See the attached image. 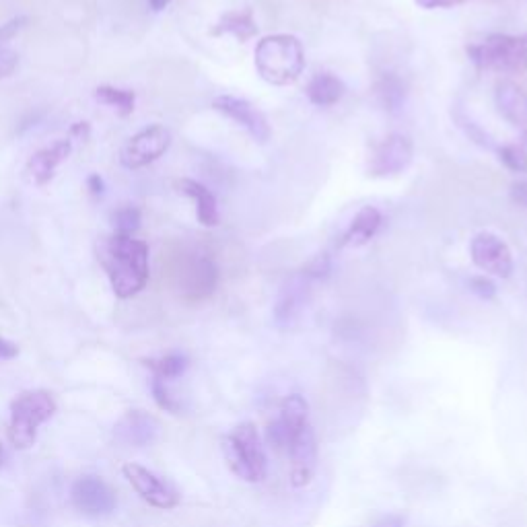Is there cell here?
Segmentation results:
<instances>
[{"instance_id":"6da1fadb","label":"cell","mask_w":527,"mask_h":527,"mask_svg":"<svg viewBox=\"0 0 527 527\" xmlns=\"http://www.w3.org/2000/svg\"><path fill=\"white\" fill-rule=\"evenodd\" d=\"M97 260L118 299L136 297L149 283V245L132 235L114 233L99 239Z\"/></svg>"},{"instance_id":"7a4b0ae2","label":"cell","mask_w":527,"mask_h":527,"mask_svg":"<svg viewBox=\"0 0 527 527\" xmlns=\"http://www.w3.org/2000/svg\"><path fill=\"white\" fill-rule=\"evenodd\" d=\"M258 75L274 87L293 85L305 70V50L291 33H274L262 38L254 50Z\"/></svg>"},{"instance_id":"3957f363","label":"cell","mask_w":527,"mask_h":527,"mask_svg":"<svg viewBox=\"0 0 527 527\" xmlns=\"http://www.w3.org/2000/svg\"><path fill=\"white\" fill-rule=\"evenodd\" d=\"M229 470L243 482H262L268 474L264 441L254 423H239L221 441Z\"/></svg>"},{"instance_id":"277c9868","label":"cell","mask_w":527,"mask_h":527,"mask_svg":"<svg viewBox=\"0 0 527 527\" xmlns=\"http://www.w3.org/2000/svg\"><path fill=\"white\" fill-rule=\"evenodd\" d=\"M56 400L46 390L21 392L11 404L9 439L15 449H29L38 441L40 427L56 412Z\"/></svg>"},{"instance_id":"5b68a950","label":"cell","mask_w":527,"mask_h":527,"mask_svg":"<svg viewBox=\"0 0 527 527\" xmlns=\"http://www.w3.org/2000/svg\"><path fill=\"white\" fill-rule=\"evenodd\" d=\"M466 52L480 70H495V73H525L527 70V35L493 33L486 40L468 46Z\"/></svg>"},{"instance_id":"8992f818","label":"cell","mask_w":527,"mask_h":527,"mask_svg":"<svg viewBox=\"0 0 527 527\" xmlns=\"http://www.w3.org/2000/svg\"><path fill=\"white\" fill-rule=\"evenodd\" d=\"M178 289L188 301H204L219 287V266L206 254H186L175 270Z\"/></svg>"},{"instance_id":"52a82bcc","label":"cell","mask_w":527,"mask_h":527,"mask_svg":"<svg viewBox=\"0 0 527 527\" xmlns=\"http://www.w3.org/2000/svg\"><path fill=\"white\" fill-rule=\"evenodd\" d=\"M311 291H313V280L303 270L291 274L285 283L280 285V291L272 307L274 324L280 330H289L301 320V315L305 313L311 301Z\"/></svg>"},{"instance_id":"ba28073f","label":"cell","mask_w":527,"mask_h":527,"mask_svg":"<svg viewBox=\"0 0 527 527\" xmlns=\"http://www.w3.org/2000/svg\"><path fill=\"white\" fill-rule=\"evenodd\" d=\"M414 159V143L408 134L394 132L377 143L369 155L367 171L371 178H392L410 167Z\"/></svg>"},{"instance_id":"9c48e42d","label":"cell","mask_w":527,"mask_h":527,"mask_svg":"<svg viewBox=\"0 0 527 527\" xmlns=\"http://www.w3.org/2000/svg\"><path fill=\"white\" fill-rule=\"evenodd\" d=\"M171 147V132L161 126L153 124L145 130L136 132L120 153V161L126 169H143L157 159H161Z\"/></svg>"},{"instance_id":"30bf717a","label":"cell","mask_w":527,"mask_h":527,"mask_svg":"<svg viewBox=\"0 0 527 527\" xmlns=\"http://www.w3.org/2000/svg\"><path fill=\"white\" fill-rule=\"evenodd\" d=\"M309 423V404L301 394H291L280 404V414L266 429V445L274 451H287L293 437Z\"/></svg>"},{"instance_id":"8fae6325","label":"cell","mask_w":527,"mask_h":527,"mask_svg":"<svg viewBox=\"0 0 527 527\" xmlns=\"http://www.w3.org/2000/svg\"><path fill=\"white\" fill-rule=\"evenodd\" d=\"M470 258L476 268H480L486 274H493L499 278H509L513 274V254L505 239L499 235L482 231L474 235L470 241Z\"/></svg>"},{"instance_id":"7c38bea8","label":"cell","mask_w":527,"mask_h":527,"mask_svg":"<svg viewBox=\"0 0 527 527\" xmlns=\"http://www.w3.org/2000/svg\"><path fill=\"white\" fill-rule=\"evenodd\" d=\"M213 108L225 118L233 120L237 126H241L256 140V143L266 145L270 140L272 128L268 124V118L248 99H241L235 95H219L213 101Z\"/></svg>"},{"instance_id":"4fadbf2b","label":"cell","mask_w":527,"mask_h":527,"mask_svg":"<svg viewBox=\"0 0 527 527\" xmlns=\"http://www.w3.org/2000/svg\"><path fill=\"white\" fill-rule=\"evenodd\" d=\"M122 472H124V478L136 490V495L143 501H147L151 507L167 511V509L180 505V495L175 493V488L167 484L165 480H161L155 472L147 470L145 466L130 462L122 468Z\"/></svg>"},{"instance_id":"5bb4252c","label":"cell","mask_w":527,"mask_h":527,"mask_svg":"<svg viewBox=\"0 0 527 527\" xmlns=\"http://www.w3.org/2000/svg\"><path fill=\"white\" fill-rule=\"evenodd\" d=\"M73 505L87 517H103L116 509V493L99 476H81L70 493Z\"/></svg>"},{"instance_id":"9a60e30c","label":"cell","mask_w":527,"mask_h":527,"mask_svg":"<svg viewBox=\"0 0 527 527\" xmlns=\"http://www.w3.org/2000/svg\"><path fill=\"white\" fill-rule=\"evenodd\" d=\"M318 437H315L313 427L307 423L291 441L287 453L291 458V484L295 488L307 486L315 470H318Z\"/></svg>"},{"instance_id":"2e32d148","label":"cell","mask_w":527,"mask_h":527,"mask_svg":"<svg viewBox=\"0 0 527 527\" xmlns=\"http://www.w3.org/2000/svg\"><path fill=\"white\" fill-rule=\"evenodd\" d=\"M159 420L145 410H128L114 427V435L122 445L149 447L159 439Z\"/></svg>"},{"instance_id":"e0dca14e","label":"cell","mask_w":527,"mask_h":527,"mask_svg":"<svg viewBox=\"0 0 527 527\" xmlns=\"http://www.w3.org/2000/svg\"><path fill=\"white\" fill-rule=\"evenodd\" d=\"M70 153H73V140L70 138L56 140L54 145L33 153L25 165L27 178L35 186H48L54 180L56 169L70 157Z\"/></svg>"},{"instance_id":"ac0fdd59","label":"cell","mask_w":527,"mask_h":527,"mask_svg":"<svg viewBox=\"0 0 527 527\" xmlns=\"http://www.w3.org/2000/svg\"><path fill=\"white\" fill-rule=\"evenodd\" d=\"M495 105L503 120L515 128H527V93L513 81H501L495 87Z\"/></svg>"},{"instance_id":"d6986e66","label":"cell","mask_w":527,"mask_h":527,"mask_svg":"<svg viewBox=\"0 0 527 527\" xmlns=\"http://www.w3.org/2000/svg\"><path fill=\"white\" fill-rule=\"evenodd\" d=\"M383 217L375 206H363L342 235V248H363L379 231Z\"/></svg>"},{"instance_id":"ffe728a7","label":"cell","mask_w":527,"mask_h":527,"mask_svg":"<svg viewBox=\"0 0 527 527\" xmlns=\"http://www.w3.org/2000/svg\"><path fill=\"white\" fill-rule=\"evenodd\" d=\"M178 190L192 198L194 204H196V217H198V223L204 225V227H217L221 223V213H219V204H217V198L215 194L210 192L204 184L196 182V180H190V178H184L178 182Z\"/></svg>"},{"instance_id":"44dd1931","label":"cell","mask_w":527,"mask_h":527,"mask_svg":"<svg viewBox=\"0 0 527 527\" xmlns=\"http://www.w3.org/2000/svg\"><path fill=\"white\" fill-rule=\"evenodd\" d=\"M213 35H233L237 42H250L258 35V23L252 9H237L227 11L219 23L210 29Z\"/></svg>"},{"instance_id":"7402d4cb","label":"cell","mask_w":527,"mask_h":527,"mask_svg":"<svg viewBox=\"0 0 527 527\" xmlns=\"http://www.w3.org/2000/svg\"><path fill=\"white\" fill-rule=\"evenodd\" d=\"M373 93L377 103L381 105V110H385L388 114H398L402 112V108L406 105V97H408V87L404 83V79L396 73H383L375 85H373Z\"/></svg>"},{"instance_id":"603a6c76","label":"cell","mask_w":527,"mask_h":527,"mask_svg":"<svg viewBox=\"0 0 527 527\" xmlns=\"http://www.w3.org/2000/svg\"><path fill=\"white\" fill-rule=\"evenodd\" d=\"M344 93V81L332 73H318L305 87L307 99L313 105H318V108H332V105H336L344 97Z\"/></svg>"},{"instance_id":"cb8c5ba5","label":"cell","mask_w":527,"mask_h":527,"mask_svg":"<svg viewBox=\"0 0 527 527\" xmlns=\"http://www.w3.org/2000/svg\"><path fill=\"white\" fill-rule=\"evenodd\" d=\"M143 363L151 369L153 377L161 381H171V379L182 377L190 365L188 357L182 353H169L159 359H145Z\"/></svg>"},{"instance_id":"d4e9b609","label":"cell","mask_w":527,"mask_h":527,"mask_svg":"<svg viewBox=\"0 0 527 527\" xmlns=\"http://www.w3.org/2000/svg\"><path fill=\"white\" fill-rule=\"evenodd\" d=\"M95 99L110 105V108H114L122 118H128L132 116L134 112V105H136V95L134 91H128V89H118V87H112V85H101L95 89Z\"/></svg>"},{"instance_id":"484cf974","label":"cell","mask_w":527,"mask_h":527,"mask_svg":"<svg viewBox=\"0 0 527 527\" xmlns=\"http://www.w3.org/2000/svg\"><path fill=\"white\" fill-rule=\"evenodd\" d=\"M112 221H114L116 233L132 235L140 229V221H143V217H140V210L136 206H122L112 215Z\"/></svg>"},{"instance_id":"4316f807","label":"cell","mask_w":527,"mask_h":527,"mask_svg":"<svg viewBox=\"0 0 527 527\" xmlns=\"http://www.w3.org/2000/svg\"><path fill=\"white\" fill-rule=\"evenodd\" d=\"M501 163L513 173H527V151L519 145H505L499 149Z\"/></svg>"},{"instance_id":"83f0119b","label":"cell","mask_w":527,"mask_h":527,"mask_svg":"<svg viewBox=\"0 0 527 527\" xmlns=\"http://www.w3.org/2000/svg\"><path fill=\"white\" fill-rule=\"evenodd\" d=\"M151 390H153V398L157 402L159 408H163L165 412H171V414H178L180 412V402L175 396H171L169 388H167V381H161V379H155L151 381Z\"/></svg>"},{"instance_id":"f1b7e54d","label":"cell","mask_w":527,"mask_h":527,"mask_svg":"<svg viewBox=\"0 0 527 527\" xmlns=\"http://www.w3.org/2000/svg\"><path fill=\"white\" fill-rule=\"evenodd\" d=\"M303 272L313 280H322L328 278L332 272V262L328 258V254H318L313 260H309V264L303 268Z\"/></svg>"},{"instance_id":"f546056e","label":"cell","mask_w":527,"mask_h":527,"mask_svg":"<svg viewBox=\"0 0 527 527\" xmlns=\"http://www.w3.org/2000/svg\"><path fill=\"white\" fill-rule=\"evenodd\" d=\"M468 287L476 297H480L484 301H490V299L497 297V287L488 276H472L468 280Z\"/></svg>"},{"instance_id":"4dcf8cb0","label":"cell","mask_w":527,"mask_h":527,"mask_svg":"<svg viewBox=\"0 0 527 527\" xmlns=\"http://www.w3.org/2000/svg\"><path fill=\"white\" fill-rule=\"evenodd\" d=\"M17 64H19V56L13 50L0 46V79L11 77Z\"/></svg>"},{"instance_id":"1f68e13d","label":"cell","mask_w":527,"mask_h":527,"mask_svg":"<svg viewBox=\"0 0 527 527\" xmlns=\"http://www.w3.org/2000/svg\"><path fill=\"white\" fill-rule=\"evenodd\" d=\"M27 23H29L27 17H15V19H11L9 23L0 25V42H7V40H11V38H15V35H17Z\"/></svg>"},{"instance_id":"d6a6232c","label":"cell","mask_w":527,"mask_h":527,"mask_svg":"<svg viewBox=\"0 0 527 527\" xmlns=\"http://www.w3.org/2000/svg\"><path fill=\"white\" fill-rule=\"evenodd\" d=\"M414 3H416L420 9L433 11V9H455V7L464 5L466 0H414Z\"/></svg>"},{"instance_id":"836d02e7","label":"cell","mask_w":527,"mask_h":527,"mask_svg":"<svg viewBox=\"0 0 527 527\" xmlns=\"http://www.w3.org/2000/svg\"><path fill=\"white\" fill-rule=\"evenodd\" d=\"M509 196H511V200H513L515 204L527 208V180H523V182H515V184L511 186V190H509Z\"/></svg>"},{"instance_id":"e575fe53","label":"cell","mask_w":527,"mask_h":527,"mask_svg":"<svg viewBox=\"0 0 527 527\" xmlns=\"http://www.w3.org/2000/svg\"><path fill=\"white\" fill-rule=\"evenodd\" d=\"M19 355V346L0 336V359H15Z\"/></svg>"},{"instance_id":"d590c367","label":"cell","mask_w":527,"mask_h":527,"mask_svg":"<svg viewBox=\"0 0 527 527\" xmlns=\"http://www.w3.org/2000/svg\"><path fill=\"white\" fill-rule=\"evenodd\" d=\"M373 527H404V517L398 515V513L383 515Z\"/></svg>"},{"instance_id":"8d00e7d4","label":"cell","mask_w":527,"mask_h":527,"mask_svg":"<svg viewBox=\"0 0 527 527\" xmlns=\"http://www.w3.org/2000/svg\"><path fill=\"white\" fill-rule=\"evenodd\" d=\"M70 136L73 138H79V140H87L91 136V126L89 122H77L70 126Z\"/></svg>"},{"instance_id":"74e56055","label":"cell","mask_w":527,"mask_h":527,"mask_svg":"<svg viewBox=\"0 0 527 527\" xmlns=\"http://www.w3.org/2000/svg\"><path fill=\"white\" fill-rule=\"evenodd\" d=\"M87 188H89V192L93 196H101L103 190H105V184H103V180L99 178L97 173H93V175H89V178H87Z\"/></svg>"},{"instance_id":"f35d334b","label":"cell","mask_w":527,"mask_h":527,"mask_svg":"<svg viewBox=\"0 0 527 527\" xmlns=\"http://www.w3.org/2000/svg\"><path fill=\"white\" fill-rule=\"evenodd\" d=\"M169 3H171V0H149V5H151V9H153L155 13H159V11L167 9V7H169Z\"/></svg>"},{"instance_id":"ab89813d","label":"cell","mask_w":527,"mask_h":527,"mask_svg":"<svg viewBox=\"0 0 527 527\" xmlns=\"http://www.w3.org/2000/svg\"><path fill=\"white\" fill-rule=\"evenodd\" d=\"M3 464H5V447L0 443V468H3Z\"/></svg>"},{"instance_id":"60d3db41","label":"cell","mask_w":527,"mask_h":527,"mask_svg":"<svg viewBox=\"0 0 527 527\" xmlns=\"http://www.w3.org/2000/svg\"><path fill=\"white\" fill-rule=\"evenodd\" d=\"M523 143H525V147H527V128L523 130Z\"/></svg>"}]
</instances>
